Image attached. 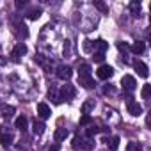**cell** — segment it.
<instances>
[{
    "label": "cell",
    "instance_id": "obj_2",
    "mask_svg": "<svg viewBox=\"0 0 151 151\" xmlns=\"http://www.w3.org/2000/svg\"><path fill=\"white\" fill-rule=\"evenodd\" d=\"M96 75H98V78H101V80H109L112 75H114V69H112V66H109V64H101V66L98 68Z\"/></svg>",
    "mask_w": 151,
    "mask_h": 151
},
{
    "label": "cell",
    "instance_id": "obj_7",
    "mask_svg": "<svg viewBox=\"0 0 151 151\" xmlns=\"http://www.w3.org/2000/svg\"><path fill=\"white\" fill-rule=\"evenodd\" d=\"M126 103H128V112H130L132 116H135V117H137V116H140V114H142V107H140L137 101H133V98H128V101H126Z\"/></svg>",
    "mask_w": 151,
    "mask_h": 151
},
{
    "label": "cell",
    "instance_id": "obj_1",
    "mask_svg": "<svg viewBox=\"0 0 151 151\" xmlns=\"http://www.w3.org/2000/svg\"><path fill=\"white\" fill-rule=\"evenodd\" d=\"M73 98H75V87H73L71 84L62 86V87H60V93H59V100H60V101H62V100L69 101V100H73Z\"/></svg>",
    "mask_w": 151,
    "mask_h": 151
},
{
    "label": "cell",
    "instance_id": "obj_11",
    "mask_svg": "<svg viewBox=\"0 0 151 151\" xmlns=\"http://www.w3.org/2000/svg\"><path fill=\"white\" fill-rule=\"evenodd\" d=\"M107 48H109V43H105L103 39H98V41H94V45H93V52H94V53H105Z\"/></svg>",
    "mask_w": 151,
    "mask_h": 151
},
{
    "label": "cell",
    "instance_id": "obj_10",
    "mask_svg": "<svg viewBox=\"0 0 151 151\" xmlns=\"http://www.w3.org/2000/svg\"><path fill=\"white\" fill-rule=\"evenodd\" d=\"M78 84L86 89H93L94 87V80L91 78V75H82V77H78Z\"/></svg>",
    "mask_w": 151,
    "mask_h": 151
},
{
    "label": "cell",
    "instance_id": "obj_19",
    "mask_svg": "<svg viewBox=\"0 0 151 151\" xmlns=\"http://www.w3.org/2000/svg\"><path fill=\"white\" fill-rule=\"evenodd\" d=\"M144 48H146V46H144V43L137 41V43H133V45H132V48H130V50H132L133 53H142V52H144Z\"/></svg>",
    "mask_w": 151,
    "mask_h": 151
},
{
    "label": "cell",
    "instance_id": "obj_4",
    "mask_svg": "<svg viewBox=\"0 0 151 151\" xmlns=\"http://www.w3.org/2000/svg\"><path fill=\"white\" fill-rule=\"evenodd\" d=\"M25 53H27V46H25L23 43H18V45L13 48V53H11V57H13V60L20 62V57H23Z\"/></svg>",
    "mask_w": 151,
    "mask_h": 151
},
{
    "label": "cell",
    "instance_id": "obj_32",
    "mask_svg": "<svg viewBox=\"0 0 151 151\" xmlns=\"http://www.w3.org/2000/svg\"><path fill=\"white\" fill-rule=\"evenodd\" d=\"M50 151H59V147H57V146H53V147H50Z\"/></svg>",
    "mask_w": 151,
    "mask_h": 151
},
{
    "label": "cell",
    "instance_id": "obj_18",
    "mask_svg": "<svg viewBox=\"0 0 151 151\" xmlns=\"http://www.w3.org/2000/svg\"><path fill=\"white\" fill-rule=\"evenodd\" d=\"M14 112H16L14 107H4V109H2V116H4L6 119H11V117L14 116Z\"/></svg>",
    "mask_w": 151,
    "mask_h": 151
},
{
    "label": "cell",
    "instance_id": "obj_20",
    "mask_svg": "<svg viewBox=\"0 0 151 151\" xmlns=\"http://www.w3.org/2000/svg\"><path fill=\"white\" fill-rule=\"evenodd\" d=\"M140 96H142L144 100H149V96H151V86H149V84H144V87H142V91H140Z\"/></svg>",
    "mask_w": 151,
    "mask_h": 151
},
{
    "label": "cell",
    "instance_id": "obj_26",
    "mask_svg": "<svg viewBox=\"0 0 151 151\" xmlns=\"http://www.w3.org/2000/svg\"><path fill=\"white\" fill-rule=\"evenodd\" d=\"M117 48H119V52H123V53H126V52L130 50V46H128L126 43H117Z\"/></svg>",
    "mask_w": 151,
    "mask_h": 151
},
{
    "label": "cell",
    "instance_id": "obj_13",
    "mask_svg": "<svg viewBox=\"0 0 151 151\" xmlns=\"http://www.w3.org/2000/svg\"><path fill=\"white\" fill-rule=\"evenodd\" d=\"M41 14H43V11H41L39 7H32V9L27 13V18H29V20H37Z\"/></svg>",
    "mask_w": 151,
    "mask_h": 151
},
{
    "label": "cell",
    "instance_id": "obj_14",
    "mask_svg": "<svg viewBox=\"0 0 151 151\" xmlns=\"http://www.w3.org/2000/svg\"><path fill=\"white\" fill-rule=\"evenodd\" d=\"M53 137H55V140H57V142H60V140H64V139L68 137V130H66V128H57Z\"/></svg>",
    "mask_w": 151,
    "mask_h": 151
},
{
    "label": "cell",
    "instance_id": "obj_16",
    "mask_svg": "<svg viewBox=\"0 0 151 151\" xmlns=\"http://www.w3.org/2000/svg\"><path fill=\"white\" fill-rule=\"evenodd\" d=\"M16 128L22 130V132L27 130V117H25V116H20V117L16 119Z\"/></svg>",
    "mask_w": 151,
    "mask_h": 151
},
{
    "label": "cell",
    "instance_id": "obj_31",
    "mask_svg": "<svg viewBox=\"0 0 151 151\" xmlns=\"http://www.w3.org/2000/svg\"><path fill=\"white\" fill-rule=\"evenodd\" d=\"M93 107V101H89V103H86L84 105V114H89V109Z\"/></svg>",
    "mask_w": 151,
    "mask_h": 151
},
{
    "label": "cell",
    "instance_id": "obj_5",
    "mask_svg": "<svg viewBox=\"0 0 151 151\" xmlns=\"http://www.w3.org/2000/svg\"><path fill=\"white\" fill-rule=\"evenodd\" d=\"M133 68H135V71H137V75H139V77H142V78H147L149 69H147V66H146L142 60H135V62H133Z\"/></svg>",
    "mask_w": 151,
    "mask_h": 151
},
{
    "label": "cell",
    "instance_id": "obj_28",
    "mask_svg": "<svg viewBox=\"0 0 151 151\" xmlns=\"http://www.w3.org/2000/svg\"><path fill=\"white\" fill-rule=\"evenodd\" d=\"M93 59H94L96 62H103V59H105V53H93Z\"/></svg>",
    "mask_w": 151,
    "mask_h": 151
},
{
    "label": "cell",
    "instance_id": "obj_12",
    "mask_svg": "<svg viewBox=\"0 0 151 151\" xmlns=\"http://www.w3.org/2000/svg\"><path fill=\"white\" fill-rule=\"evenodd\" d=\"M32 132H34V135H43V132H45V124L41 123V121H34L32 123Z\"/></svg>",
    "mask_w": 151,
    "mask_h": 151
},
{
    "label": "cell",
    "instance_id": "obj_30",
    "mask_svg": "<svg viewBox=\"0 0 151 151\" xmlns=\"http://www.w3.org/2000/svg\"><path fill=\"white\" fill-rule=\"evenodd\" d=\"M25 6H27V0H18V2H16V9H22Z\"/></svg>",
    "mask_w": 151,
    "mask_h": 151
},
{
    "label": "cell",
    "instance_id": "obj_15",
    "mask_svg": "<svg viewBox=\"0 0 151 151\" xmlns=\"http://www.w3.org/2000/svg\"><path fill=\"white\" fill-rule=\"evenodd\" d=\"M13 142V135L11 133H4V132H0V144L2 146H7Z\"/></svg>",
    "mask_w": 151,
    "mask_h": 151
},
{
    "label": "cell",
    "instance_id": "obj_21",
    "mask_svg": "<svg viewBox=\"0 0 151 151\" xmlns=\"http://www.w3.org/2000/svg\"><path fill=\"white\" fill-rule=\"evenodd\" d=\"M82 75H91V66L89 64H80V68H78V77H82Z\"/></svg>",
    "mask_w": 151,
    "mask_h": 151
},
{
    "label": "cell",
    "instance_id": "obj_24",
    "mask_svg": "<svg viewBox=\"0 0 151 151\" xmlns=\"http://www.w3.org/2000/svg\"><path fill=\"white\" fill-rule=\"evenodd\" d=\"M109 147H110V151H116V149L119 147V137H112V139H110Z\"/></svg>",
    "mask_w": 151,
    "mask_h": 151
},
{
    "label": "cell",
    "instance_id": "obj_17",
    "mask_svg": "<svg viewBox=\"0 0 151 151\" xmlns=\"http://www.w3.org/2000/svg\"><path fill=\"white\" fill-rule=\"evenodd\" d=\"M128 9H130V13H132L133 16H137V14L140 13V4H139V2H135V0H133V2H130Z\"/></svg>",
    "mask_w": 151,
    "mask_h": 151
},
{
    "label": "cell",
    "instance_id": "obj_9",
    "mask_svg": "<svg viewBox=\"0 0 151 151\" xmlns=\"http://www.w3.org/2000/svg\"><path fill=\"white\" fill-rule=\"evenodd\" d=\"M37 116H39L41 119H48V117L52 116L50 107H48L46 103H37Z\"/></svg>",
    "mask_w": 151,
    "mask_h": 151
},
{
    "label": "cell",
    "instance_id": "obj_27",
    "mask_svg": "<svg viewBox=\"0 0 151 151\" xmlns=\"http://www.w3.org/2000/svg\"><path fill=\"white\" fill-rule=\"evenodd\" d=\"M89 123H91V116H89V114H84L82 119H80V124L84 126V124H89Z\"/></svg>",
    "mask_w": 151,
    "mask_h": 151
},
{
    "label": "cell",
    "instance_id": "obj_6",
    "mask_svg": "<svg viewBox=\"0 0 151 151\" xmlns=\"http://www.w3.org/2000/svg\"><path fill=\"white\" fill-rule=\"evenodd\" d=\"M71 75H73V69H71L69 66H59V68H57V77H59L60 80H69Z\"/></svg>",
    "mask_w": 151,
    "mask_h": 151
},
{
    "label": "cell",
    "instance_id": "obj_8",
    "mask_svg": "<svg viewBox=\"0 0 151 151\" xmlns=\"http://www.w3.org/2000/svg\"><path fill=\"white\" fill-rule=\"evenodd\" d=\"M71 146H73V149H89L91 147V142L89 140H84L82 137L77 135V137L73 139V144Z\"/></svg>",
    "mask_w": 151,
    "mask_h": 151
},
{
    "label": "cell",
    "instance_id": "obj_3",
    "mask_svg": "<svg viewBox=\"0 0 151 151\" xmlns=\"http://www.w3.org/2000/svg\"><path fill=\"white\" fill-rule=\"evenodd\" d=\"M121 86H123V89H126V91H133V89L137 87V80L132 77V75H124V77L121 78Z\"/></svg>",
    "mask_w": 151,
    "mask_h": 151
},
{
    "label": "cell",
    "instance_id": "obj_25",
    "mask_svg": "<svg viewBox=\"0 0 151 151\" xmlns=\"http://www.w3.org/2000/svg\"><path fill=\"white\" fill-rule=\"evenodd\" d=\"M94 7H98V9H100L101 13H105V14L109 13V7H107L103 2H100V0H96V2H94Z\"/></svg>",
    "mask_w": 151,
    "mask_h": 151
},
{
    "label": "cell",
    "instance_id": "obj_22",
    "mask_svg": "<svg viewBox=\"0 0 151 151\" xmlns=\"http://www.w3.org/2000/svg\"><path fill=\"white\" fill-rule=\"evenodd\" d=\"M48 98H52V100H53V101H57V103L60 101V100H59V93H57V89H55L53 86L48 89Z\"/></svg>",
    "mask_w": 151,
    "mask_h": 151
},
{
    "label": "cell",
    "instance_id": "obj_29",
    "mask_svg": "<svg viewBox=\"0 0 151 151\" xmlns=\"http://www.w3.org/2000/svg\"><path fill=\"white\" fill-rule=\"evenodd\" d=\"M96 133H98V128H96V126L87 128V137H93V135H96Z\"/></svg>",
    "mask_w": 151,
    "mask_h": 151
},
{
    "label": "cell",
    "instance_id": "obj_23",
    "mask_svg": "<svg viewBox=\"0 0 151 151\" xmlns=\"http://www.w3.org/2000/svg\"><path fill=\"white\" fill-rule=\"evenodd\" d=\"M126 151H142V147H140V144H139V142H128Z\"/></svg>",
    "mask_w": 151,
    "mask_h": 151
}]
</instances>
